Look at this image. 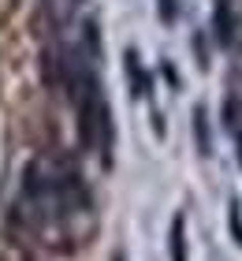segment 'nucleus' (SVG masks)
Returning <instances> with one entry per match:
<instances>
[{"label": "nucleus", "instance_id": "obj_5", "mask_svg": "<svg viewBox=\"0 0 242 261\" xmlns=\"http://www.w3.org/2000/svg\"><path fill=\"white\" fill-rule=\"evenodd\" d=\"M231 231H235V243L242 246V213H238L235 201H231Z\"/></svg>", "mask_w": 242, "mask_h": 261}, {"label": "nucleus", "instance_id": "obj_4", "mask_svg": "<svg viewBox=\"0 0 242 261\" xmlns=\"http://www.w3.org/2000/svg\"><path fill=\"white\" fill-rule=\"evenodd\" d=\"M127 71H130V82H135V93H145V90H149V82H145V71L138 67V56H135V53L127 56Z\"/></svg>", "mask_w": 242, "mask_h": 261}, {"label": "nucleus", "instance_id": "obj_6", "mask_svg": "<svg viewBox=\"0 0 242 261\" xmlns=\"http://www.w3.org/2000/svg\"><path fill=\"white\" fill-rule=\"evenodd\" d=\"M116 261H127V257H123V254H116Z\"/></svg>", "mask_w": 242, "mask_h": 261}, {"label": "nucleus", "instance_id": "obj_3", "mask_svg": "<svg viewBox=\"0 0 242 261\" xmlns=\"http://www.w3.org/2000/svg\"><path fill=\"white\" fill-rule=\"evenodd\" d=\"M45 4H48V11H52L56 19H71V15L78 11L82 0H45Z\"/></svg>", "mask_w": 242, "mask_h": 261}, {"label": "nucleus", "instance_id": "obj_2", "mask_svg": "<svg viewBox=\"0 0 242 261\" xmlns=\"http://www.w3.org/2000/svg\"><path fill=\"white\" fill-rule=\"evenodd\" d=\"M194 138H198V149L209 157V153H212V138H209V123H205V112L201 109L194 112Z\"/></svg>", "mask_w": 242, "mask_h": 261}, {"label": "nucleus", "instance_id": "obj_1", "mask_svg": "<svg viewBox=\"0 0 242 261\" xmlns=\"http://www.w3.org/2000/svg\"><path fill=\"white\" fill-rule=\"evenodd\" d=\"M168 250H172V261H186V220H183V217H175V220H172Z\"/></svg>", "mask_w": 242, "mask_h": 261}]
</instances>
